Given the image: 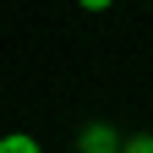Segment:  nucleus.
Segmentation results:
<instances>
[{
    "label": "nucleus",
    "instance_id": "nucleus-1",
    "mask_svg": "<svg viewBox=\"0 0 153 153\" xmlns=\"http://www.w3.org/2000/svg\"><path fill=\"white\" fill-rule=\"evenodd\" d=\"M82 153H120V137L109 126H88L82 131Z\"/></svg>",
    "mask_w": 153,
    "mask_h": 153
},
{
    "label": "nucleus",
    "instance_id": "nucleus-2",
    "mask_svg": "<svg viewBox=\"0 0 153 153\" xmlns=\"http://www.w3.org/2000/svg\"><path fill=\"white\" fill-rule=\"evenodd\" d=\"M0 153H44L27 131H11V137H0Z\"/></svg>",
    "mask_w": 153,
    "mask_h": 153
},
{
    "label": "nucleus",
    "instance_id": "nucleus-3",
    "mask_svg": "<svg viewBox=\"0 0 153 153\" xmlns=\"http://www.w3.org/2000/svg\"><path fill=\"white\" fill-rule=\"evenodd\" d=\"M120 153H153V137H131V142H120Z\"/></svg>",
    "mask_w": 153,
    "mask_h": 153
},
{
    "label": "nucleus",
    "instance_id": "nucleus-4",
    "mask_svg": "<svg viewBox=\"0 0 153 153\" xmlns=\"http://www.w3.org/2000/svg\"><path fill=\"white\" fill-rule=\"evenodd\" d=\"M76 6H82V11H109L115 0H76Z\"/></svg>",
    "mask_w": 153,
    "mask_h": 153
}]
</instances>
